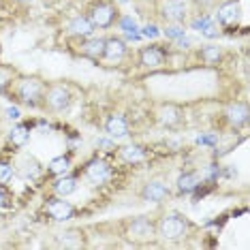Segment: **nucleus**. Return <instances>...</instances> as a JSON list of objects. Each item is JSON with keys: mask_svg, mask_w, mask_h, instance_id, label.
Wrapping results in <instances>:
<instances>
[{"mask_svg": "<svg viewBox=\"0 0 250 250\" xmlns=\"http://www.w3.org/2000/svg\"><path fill=\"white\" fill-rule=\"evenodd\" d=\"M11 86H13V96L18 103L26 105V107H32V109H37V107H43V96H45V83L41 82L39 77H21L18 82H9Z\"/></svg>", "mask_w": 250, "mask_h": 250, "instance_id": "1", "label": "nucleus"}, {"mask_svg": "<svg viewBox=\"0 0 250 250\" xmlns=\"http://www.w3.org/2000/svg\"><path fill=\"white\" fill-rule=\"evenodd\" d=\"M156 233H158V237H163V240H167V242H178L188 233V220L178 212L167 214L158 220Z\"/></svg>", "mask_w": 250, "mask_h": 250, "instance_id": "2", "label": "nucleus"}, {"mask_svg": "<svg viewBox=\"0 0 250 250\" xmlns=\"http://www.w3.org/2000/svg\"><path fill=\"white\" fill-rule=\"evenodd\" d=\"M73 103V94L69 88H64L62 83H54V86L45 88L43 96V107L52 113H64Z\"/></svg>", "mask_w": 250, "mask_h": 250, "instance_id": "3", "label": "nucleus"}, {"mask_svg": "<svg viewBox=\"0 0 250 250\" xmlns=\"http://www.w3.org/2000/svg\"><path fill=\"white\" fill-rule=\"evenodd\" d=\"M88 20L94 28H109L113 26V21L118 20V9L113 2H105L99 0L96 4H92L88 11Z\"/></svg>", "mask_w": 250, "mask_h": 250, "instance_id": "4", "label": "nucleus"}, {"mask_svg": "<svg viewBox=\"0 0 250 250\" xmlns=\"http://www.w3.org/2000/svg\"><path fill=\"white\" fill-rule=\"evenodd\" d=\"M154 231H156V225L147 216H139V218H133L128 223L126 237H130L133 242H144V240H150L154 235Z\"/></svg>", "mask_w": 250, "mask_h": 250, "instance_id": "5", "label": "nucleus"}, {"mask_svg": "<svg viewBox=\"0 0 250 250\" xmlns=\"http://www.w3.org/2000/svg\"><path fill=\"white\" fill-rule=\"evenodd\" d=\"M83 173H86L90 184L101 186V184H105V182L111 178V167L103 161V158H94V161H90L86 165V171Z\"/></svg>", "mask_w": 250, "mask_h": 250, "instance_id": "6", "label": "nucleus"}, {"mask_svg": "<svg viewBox=\"0 0 250 250\" xmlns=\"http://www.w3.org/2000/svg\"><path fill=\"white\" fill-rule=\"evenodd\" d=\"M163 15L169 24H184L188 18V0H167L163 7Z\"/></svg>", "mask_w": 250, "mask_h": 250, "instance_id": "7", "label": "nucleus"}, {"mask_svg": "<svg viewBox=\"0 0 250 250\" xmlns=\"http://www.w3.org/2000/svg\"><path fill=\"white\" fill-rule=\"evenodd\" d=\"M47 214L52 216L54 220H69L73 214H75V208H73L71 201H64V197H56V199H49L47 206Z\"/></svg>", "mask_w": 250, "mask_h": 250, "instance_id": "8", "label": "nucleus"}, {"mask_svg": "<svg viewBox=\"0 0 250 250\" xmlns=\"http://www.w3.org/2000/svg\"><path fill=\"white\" fill-rule=\"evenodd\" d=\"M141 197H144V201L161 203V201H165V199L169 197V188L163 184L161 180H150L144 186V190H141Z\"/></svg>", "mask_w": 250, "mask_h": 250, "instance_id": "9", "label": "nucleus"}, {"mask_svg": "<svg viewBox=\"0 0 250 250\" xmlns=\"http://www.w3.org/2000/svg\"><path fill=\"white\" fill-rule=\"evenodd\" d=\"M126 54V43L120 37H111L105 39V49H103V58L109 62H120Z\"/></svg>", "mask_w": 250, "mask_h": 250, "instance_id": "10", "label": "nucleus"}, {"mask_svg": "<svg viewBox=\"0 0 250 250\" xmlns=\"http://www.w3.org/2000/svg\"><path fill=\"white\" fill-rule=\"evenodd\" d=\"M141 64L147 66V69H158V66L165 64V52L158 45H150V47H144L139 54Z\"/></svg>", "mask_w": 250, "mask_h": 250, "instance_id": "11", "label": "nucleus"}, {"mask_svg": "<svg viewBox=\"0 0 250 250\" xmlns=\"http://www.w3.org/2000/svg\"><path fill=\"white\" fill-rule=\"evenodd\" d=\"M225 116L231 126L242 128V126H246V122H248V107H246V103H233L227 107Z\"/></svg>", "mask_w": 250, "mask_h": 250, "instance_id": "12", "label": "nucleus"}, {"mask_svg": "<svg viewBox=\"0 0 250 250\" xmlns=\"http://www.w3.org/2000/svg\"><path fill=\"white\" fill-rule=\"evenodd\" d=\"M182 120H184V116H182V111L175 105H163L161 111H158V122H161L163 126H167V128L180 126Z\"/></svg>", "mask_w": 250, "mask_h": 250, "instance_id": "13", "label": "nucleus"}, {"mask_svg": "<svg viewBox=\"0 0 250 250\" xmlns=\"http://www.w3.org/2000/svg\"><path fill=\"white\" fill-rule=\"evenodd\" d=\"M94 30V26L90 24V20L86 15H75L71 21H69V32L71 35H77V37H90Z\"/></svg>", "mask_w": 250, "mask_h": 250, "instance_id": "14", "label": "nucleus"}, {"mask_svg": "<svg viewBox=\"0 0 250 250\" xmlns=\"http://www.w3.org/2000/svg\"><path fill=\"white\" fill-rule=\"evenodd\" d=\"M103 49H105V39H90V41L82 43L79 52L86 58H92V60H99L103 58Z\"/></svg>", "mask_w": 250, "mask_h": 250, "instance_id": "15", "label": "nucleus"}, {"mask_svg": "<svg viewBox=\"0 0 250 250\" xmlns=\"http://www.w3.org/2000/svg\"><path fill=\"white\" fill-rule=\"evenodd\" d=\"M107 133L116 139H122L128 135V122L124 120L122 116H111L109 122H107Z\"/></svg>", "mask_w": 250, "mask_h": 250, "instance_id": "16", "label": "nucleus"}, {"mask_svg": "<svg viewBox=\"0 0 250 250\" xmlns=\"http://www.w3.org/2000/svg\"><path fill=\"white\" fill-rule=\"evenodd\" d=\"M56 237H58V246H64V248H79V246H83V235H82V231L71 229V231L58 233Z\"/></svg>", "mask_w": 250, "mask_h": 250, "instance_id": "17", "label": "nucleus"}, {"mask_svg": "<svg viewBox=\"0 0 250 250\" xmlns=\"http://www.w3.org/2000/svg\"><path fill=\"white\" fill-rule=\"evenodd\" d=\"M54 190H56V195L58 197H69V195H73V192L77 190V180L71 178V175H64V178L56 180Z\"/></svg>", "mask_w": 250, "mask_h": 250, "instance_id": "18", "label": "nucleus"}, {"mask_svg": "<svg viewBox=\"0 0 250 250\" xmlns=\"http://www.w3.org/2000/svg\"><path fill=\"white\" fill-rule=\"evenodd\" d=\"M18 167H20V173L24 175V178H30V180L41 173V165H39L37 158H32V156H24Z\"/></svg>", "mask_w": 250, "mask_h": 250, "instance_id": "19", "label": "nucleus"}, {"mask_svg": "<svg viewBox=\"0 0 250 250\" xmlns=\"http://www.w3.org/2000/svg\"><path fill=\"white\" fill-rule=\"evenodd\" d=\"M120 156H122L124 163L135 165V163L144 161L146 152H144V147H139V146H124V147H120Z\"/></svg>", "mask_w": 250, "mask_h": 250, "instance_id": "20", "label": "nucleus"}, {"mask_svg": "<svg viewBox=\"0 0 250 250\" xmlns=\"http://www.w3.org/2000/svg\"><path fill=\"white\" fill-rule=\"evenodd\" d=\"M199 186V178L197 173H182L178 178V190L184 192V195H188V192H192Z\"/></svg>", "mask_w": 250, "mask_h": 250, "instance_id": "21", "label": "nucleus"}, {"mask_svg": "<svg viewBox=\"0 0 250 250\" xmlns=\"http://www.w3.org/2000/svg\"><path fill=\"white\" fill-rule=\"evenodd\" d=\"M237 15H240V7L235 2H229L218 11V21L220 24H231V21L237 20Z\"/></svg>", "mask_w": 250, "mask_h": 250, "instance_id": "22", "label": "nucleus"}, {"mask_svg": "<svg viewBox=\"0 0 250 250\" xmlns=\"http://www.w3.org/2000/svg\"><path fill=\"white\" fill-rule=\"evenodd\" d=\"M195 30H199V32H203L206 37H216V28H214V24H212V20L209 18H206V15H201V18H197L195 21L190 24Z\"/></svg>", "mask_w": 250, "mask_h": 250, "instance_id": "23", "label": "nucleus"}, {"mask_svg": "<svg viewBox=\"0 0 250 250\" xmlns=\"http://www.w3.org/2000/svg\"><path fill=\"white\" fill-rule=\"evenodd\" d=\"M71 167V158L69 156H60V158H54L49 163V173L52 175H64Z\"/></svg>", "mask_w": 250, "mask_h": 250, "instance_id": "24", "label": "nucleus"}, {"mask_svg": "<svg viewBox=\"0 0 250 250\" xmlns=\"http://www.w3.org/2000/svg\"><path fill=\"white\" fill-rule=\"evenodd\" d=\"M26 139H28V128L26 126L20 124V126H15L13 130H11V144L13 146H21Z\"/></svg>", "mask_w": 250, "mask_h": 250, "instance_id": "25", "label": "nucleus"}, {"mask_svg": "<svg viewBox=\"0 0 250 250\" xmlns=\"http://www.w3.org/2000/svg\"><path fill=\"white\" fill-rule=\"evenodd\" d=\"M120 26H122V30L128 32V39H139V35H137V24H135L133 18H128V15H126V18H122Z\"/></svg>", "mask_w": 250, "mask_h": 250, "instance_id": "26", "label": "nucleus"}, {"mask_svg": "<svg viewBox=\"0 0 250 250\" xmlns=\"http://www.w3.org/2000/svg\"><path fill=\"white\" fill-rule=\"evenodd\" d=\"M220 54L223 52H220V47H216V45H208V47H203V52H201L206 62H218Z\"/></svg>", "mask_w": 250, "mask_h": 250, "instance_id": "27", "label": "nucleus"}, {"mask_svg": "<svg viewBox=\"0 0 250 250\" xmlns=\"http://www.w3.org/2000/svg\"><path fill=\"white\" fill-rule=\"evenodd\" d=\"M13 175V165L7 161H0V184H7Z\"/></svg>", "mask_w": 250, "mask_h": 250, "instance_id": "28", "label": "nucleus"}, {"mask_svg": "<svg viewBox=\"0 0 250 250\" xmlns=\"http://www.w3.org/2000/svg\"><path fill=\"white\" fill-rule=\"evenodd\" d=\"M165 35L171 37V39H182L184 37V28H182L180 24H169L167 30H165Z\"/></svg>", "mask_w": 250, "mask_h": 250, "instance_id": "29", "label": "nucleus"}, {"mask_svg": "<svg viewBox=\"0 0 250 250\" xmlns=\"http://www.w3.org/2000/svg\"><path fill=\"white\" fill-rule=\"evenodd\" d=\"M158 35H161V32H158V28L154 24H147L144 28V37H147V39H156Z\"/></svg>", "mask_w": 250, "mask_h": 250, "instance_id": "30", "label": "nucleus"}, {"mask_svg": "<svg viewBox=\"0 0 250 250\" xmlns=\"http://www.w3.org/2000/svg\"><path fill=\"white\" fill-rule=\"evenodd\" d=\"M7 118H9V120H20V109H18V107H9V109H7Z\"/></svg>", "mask_w": 250, "mask_h": 250, "instance_id": "31", "label": "nucleus"}, {"mask_svg": "<svg viewBox=\"0 0 250 250\" xmlns=\"http://www.w3.org/2000/svg\"><path fill=\"white\" fill-rule=\"evenodd\" d=\"M197 144H203V146L216 144V135H208V137H197Z\"/></svg>", "mask_w": 250, "mask_h": 250, "instance_id": "32", "label": "nucleus"}, {"mask_svg": "<svg viewBox=\"0 0 250 250\" xmlns=\"http://www.w3.org/2000/svg\"><path fill=\"white\" fill-rule=\"evenodd\" d=\"M4 206V195H2V190H0V208Z\"/></svg>", "mask_w": 250, "mask_h": 250, "instance_id": "33", "label": "nucleus"}, {"mask_svg": "<svg viewBox=\"0 0 250 250\" xmlns=\"http://www.w3.org/2000/svg\"><path fill=\"white\" fill-rule=\"evenodd\" d=\"M18 2H32V0H18Z\"/></svg>", "mask_w": 250, "mask_h": 250, "instance_id": "34", "label": "nucleus"}, {"mask_svg": "<svg viewBox=\"0 0 250 250\" xmlns=\"http://www.w3.org/2000/svg\"><path fill=\"white\" fill-rule=\"evenodd\" d=\"M120 2H128V0H120Z\"/></svg>", "mask_w": 250, "mask_h": 250, "instance_id": "35", "label": "nucleus"}]
</instances>
